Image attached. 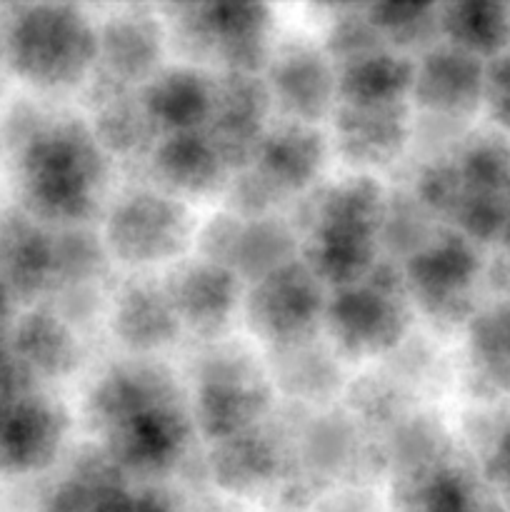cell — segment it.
Here are the masks:
<instances>
[{
	"label": "cell",
	"instance_id": "4",
	"mask_svg": "<svg viewBox=\"0 0 510 512\" xmlns=\"http://www.w3.org/2000/svg\"><path fill=\"white\" fill-rule=\"evenodd\" d=\"M18 78L40 90H68L95 75L98 25L73 5H18L3 30Z\"/></svg>",
	"mask_w": 510,
	"mask_h": 512
},
{
	"label": "cell",
	"instance_id": "28",
	"mask_svg": "<svg viewBox=\"0 0 510 512\" xmlns=\"http://www.w3.org/2000/svg\"><path fill=\"white\" fill-rule=\"evenodd\" d=\"M470 353L490 383L510 390V298L473 315Z\"/></svg>",
	"mask_w": 510,
	"mask_h": 512
},
{
	"label": "cell",
	"instance_id": "24",
	"mask_svg": "<svg viewBox=\"0 0 510 512\" xmlns=\"http://www.w3.org/2000/svg\"><path fill=\"white\" fill-rule=\"evenodd\" d=\"M415 60L393 48L360 55L338 70V100L350 105L408 103Z\"/></svg>",
	"mask_w": 510,
	"mask_h": 512
},
{
	"label": "cell",
	"instance_id": "23",
	"mask_svg": "<svg viewBox=\"0 0 510 512\" xmlns=\"http://www.w3.org/2000/svg\"><path fill=\"white\" fill-rule=\"evenodd\" d=\"M10 355L35 380H58L78 368L80 345L68 320L50 310H33L15 325Z\"/></svg>",
	"mask_w": 510,
	"mask_h": 512
},
{
	"label": "cell",
	"instance_id": "16",
	"mask_svg": "<svg viewBox=\"0 0 510 512\" xmlns=\"http://www.w3.org/2000/svg\"><path fill=\"white\" fill-rule=\"evenodd\" d=\"M163 25L143 10H130L98 25V80L140 90L158 75L163 58Z\"/></svg>",
	"mask_w": 510,
	"mask_h": 512
},
{
	"label": "cell",
	"instance_id": "12",
	"mask_svg": "<svg viewBox=\"0 0 510 512\" xmlns=\"http://www.w3.org/2000/svg\"><path fill=\"white\" fill-rule=\"evenodd\" d=\"M263 80L283 120L315 125L333 115L338 103V68L325 50L305 40H290L273 50Z\"/></svg>",
	"mask_w": 510,
	"mask_h": 512
},
{
	"label": "cell",
	"instance_id": "27",
	"mask_svg": "<svg viewBox=\"0 0 510 512\" xmlns=\"http://www.w3.org/2000/svg\"><path fill=\"white\" fill-rule=\"evenodd\" d=\"M103 98H100V110L95 115L93 133L100 145L113 153H133V150L150 145L153 148L158 133L153 130L150 120L145 118L140 98L135 90L118 88V85L103 83Z\"/></svg>",
	"mask_w": 510,
	"mask_h": 512
},
{
	"label": "cell",
	"instance_id": "17",
	"mask_svg": "<svg viewBox=\"0 0 510 512\" xmlns=\"http://www.w3.org/2000/svg\"><path fill=\"white\" fill-rule=\"evenodd\" d=\"M330 118L335 150L355 168L390 165L408 145L410 103L350 105L338 100Z\"/></svg>",
	"mask_w": 510,
	"mask_h": 512
},
{
	"label": "cell",
	"instance_id": "34",
	"mask_svg": "<svg viewBox=\"0 0 510 512\" xmlns=\"http://www.w3.org/2000/svg\"><path fill=\"white\" fill-rule=\"evenodd\" d=\"M13 308H15V295L10 293V288L5 285V280L0 278V323H5V320L13 315Z\"/></svg>",
	"mask_w": 510,
	"mask_h": 512
},
{
	"label": "cell",
	"instance_id": "1",
	"mask_svg": "<svg viewBox=\"0 0 510 512\" xmlns=\"http://www.w3.org/2000/svg\"><path fill=\"white\" fill-rule=\"evenodd\" d=\"M100 450L123 473H165L183 458L193 433L173 378L160 365L130 360L110 368L88 398Z\"/></svg>",
	"mask_w": 510,
	"mask_h": 512
},
{
	"label": "cell",
	"instance_id": "21",
	"mask_svg": "<svg viewBox=\"0 0 510 512\" xmlns=\"http://www.w3.org/2000/svg\"><path fill=\"white\" fill-rule=\"evenodd\" d=\"M153 168L165 188L183 195H208L230 175L205 130L163 135L153 145Z\"/></svg>",
	"mask_w": 510,
	"mask_h": 512
},
{
	"label": "cell",
	"instance_id": "19",
	"mask_svg": "<svg viewBox=\"0 0 510 512\" xmlns=\"http://www.w3.org/2000/svg\"><path fill=\"white\" fill-rule=\"evenodd\" d=\"M328 158V140L315 125L283 120L268 128L250 170L278 195L298 193L318 180Z\"/></svg>",
	"mask_w": 510,
	"mask_h": 512
},
{
	"label": "cell",
	"instance_id": "18",
	"mask_svg": "<svg viewBox=\"0 0 510 512\" xmlns=\"http://www.w3.org/2000/svg\"><path fill=\"white\" fill-rule=\"evenodd\" d=\"M0 278L15 300L38 298L55 285V235L25 208L0 213Z\"/></svg>",
	"mask_w": 510,
	"mask_h": 512
},
{
	"label": "cell",
	"instance_id": "22",
	"mask_svg": "<svg viewBox=\"0 0 510 512\" xmlns=\"http://www.w3.org/2000/svg\"><path fill=\"white\" fill-rule=\"evenodd\" d=\"M113 335L133 353H155L178 338L180 328L163 285L135 280L113 303Z\"/></svg>",
	"mask_w": 510,
	"mask_h": 512
},
{
	"label": "cell",
	"instance_id": "2",
	"mask_svg": "<svg viewBox=\"0 0 510 512\" xmlns=\"http://www.w3.org/2000/svg\"><path fill=\"white\" fill-rule=\"evenodd\" d=\"M15 173L33 218L75 228L98 210L108 183V153L93 125L78 118H40L18 143Z\"/></svg>",
	"mask_w": 510,
	"mask_h": 512
},
{
	"label": "cell",
	"instance_id": "3",
	"mask_svg": "<svg viewBox=\"0 0 510 512\" xmlns=\"http://www.w3.org/2000/svg\"><path fill=\"white\" fill-rule=\"evenodd\" d=\"M385 215L383 188L370 175L330 185L315 198L303 245L305 265L335 290L365 280L378 265Z\"/></svg>",
	"mask_w": 510,
	"mask_h": 512
},
{
	"label": "cell",
	"instance_id": "11",
	"mask_svg": "<svg viewBox=\"0 0 510 512\" xmlns=\"http://www.w3.org/2000/svg\"><path fill=\"white\" fill-rule=\"evenodd\" d=\"M480 275L475 245L455 230L433 235L408 258L405 290L428 315L460 320L470 313V293Z\"/></svg>",
	"mask_w": 510,
	"mask_h": 512
},
{
	"label": "cell",
	"instance_id": "33",
	"mask_svg": "<svg viewBox=\"0 0 510 512\" xmlns=\"http://www.w3.org/2000/svg\"><path fill=\"white\" fill-rule=\"evenodd\" d=\"M488 470L493 483L498 485L503 498L510 503V428L505 430L498 438V443L493 445V453H490Z\"/></svg>",
	"mask_w": 510,
	"mask_h": 512
},
{
	"label": "cell",
	"instance_id": "8",
	"mask_svg": "<svg viewBox=\"0 0 510 512\" xmlns=\"http://www.w3.org/2000/svg\"><path fill=\"white\" fill-rule=\"evenodd\" d=\"M193 233V218L178 198L135 190L110 210L103 245L110 258L143 268L178 260L193 243Z\"/></svg>",
	"mask_w": 510,
	"mask_h": 512
},
{
	"label": "cell",
	"instance_id": "31",
	"mask_svg": "<svg viewBox=\"0 0 510 512\" xmlns=\"http://www.w3.org/2000/svg\"><path fill=\"white\" fill-rule=\"evenodd\" d=\"M95 240L98 238L78 230V225L55 235V283L78 285L98 275L108 253L105 245Z\"/></svg>",
	"mask_w": 510,
	"mask_h": 512
},
{
	"label": "cell",
	"instance_id": "36",
	"mask_svg": "<svg viewBox=\"0 0 510 512\" xmlns=\"http://www.w3.org/2000/svg\"><path fill=\"white\" fill-rule=\"evenodd\" d=\"M5 360H8V348H5L3 340H0V368H3Z\"/></svg>",
	"mask_w": 510,
	"mask_h": 512
},
{
	"label": "cell",
	"instance_id": "30",
	"mask_svg": "<svg viewBox=\"0 0 510 512\" xmlns=\"http://www.w3.org/2000/svg\"><path fill=\"white\" fill-rule=\"evenodd\" d=\"M365 15L378 30L388 48L400 45H425L433 43V35H440L438 8L435 5H395L380 3L368 5Z\"/></svg>",
	"mask_w": 510,
	"mask_h": 512
},
{
	"label": "cell",
	"instance_id": "25",
	"mask_svg": "<svg viewBox=\"0 0 510 512\" xmlns=\"http://www.w3.org/2000/svg\"><path fill=\"white\" fill-rule=\"evenodd\" d=\"M445 43L480 60L505 53L510 40V10L498 3H450L438 8Z\"/></svg>",
	"mask_w": 510,
	"mask_h": 512
},
{
	"label": "cell",
	"instance_id": "13",
	"mask_svg": "<svg viewBox=\"0 0 510 512\" xmlns=\"http://www.w3.org/2000/svg\"><path fill=\"white\" fill-rule=\"evenodd\" d=\"M268 85L260 75L220 73L215 78L213 113L205 135L213 140L220 158L233 170H248L268 133Z\"/></svg>",
	"mask_w": 510,
	"mask_h": 512
},
{
	"label": "cell",
	"instance_id": "29",
	"mask_svg": "<svg viewBox=\"0 0 510 512\" xmlns=\"http://www.w3.org/2000/svg\"><path fill=\"white\" fill-rule=\"evenodd\" d=\"M418 512H475V493L468 475L445 460L420 465L418 473L405 480Z\"/></svg>",
	"mask_w": 510,
	"mask_h": 512
},
{
	"label": "cell",
	"instance_id": "14",
	"mask_svg": "<svg viewBox=\"0 0 510 512\" xmlns=\"http://www.w3.org/2000/svg\"><path fill=\"white\" fill-rule=\"evenodd\" d=\"M483 75L485 60L448 43L430 45L415 60L410 100L435 118H468L483 105Z\"/></svg>",
	"mask_w": 510,
	"mask_h": 512
},
{
	"label": "cell",
	"instance_id": "6",
	"mask_svg": "<svg viewBox=\"0 0 510 512\" xmlns=\"http://www.w3.org/2000/svg\"><path fill=\"white\" fill-rule=\"evenodd\" d=\"M403 275L375 265L360 283L338 288L325 303V320L335 348L350 358H373L393 350L408 333Z\"/></svg>",
	"mask_w": 510,
	"mask_h": 512
},
{
	"label": "cell",
	"instance_id": "20",
	"mask_svg": "<svg viewBox=\"0 0 510 512\" xmlns=\"http://www.w3.org/2000/svg\"><path fill=\"white\" fill-rule=\"evenodd\" d=\"M213 95L215 78L198 68L158 70V75L138 90L145 118L160 138L205 130L213 113Z\"/></svg>",
	"mask_w": 510,
	"mask_h": 512
},
{
	"label": "cell",
	"instance_id": "5",
	"mask_svg": "<svg viewBox=\"0 0 510 512\" xmlns=\"http://www.w3.org/2000/svg\"><path fill=\"white\" fill-rule=\"evenodd\" d=\"M68 413L38 390V380L8 353L0 368V473L28 475L55 463Z\"/></svg>",
	"mask_w": 510,
	"mask_h": 512
},
{
	"label": "cell",
	"instance_id": "32",
	"mask_svg": "<svg viewBox=\"0 0 510 512\" xmlns=\"http://www.w3.org/2000/svg\"><path fill=\"white\" fill-rule=\"evenodd\" d=\"M483 105L493 123L510 130V53L485 60Z\"/></svg>",
	"mask_w": 510,
	"mask_h": 512
},
{
	"label": "cell",
	"instance_id": "35",
	"mask_svg": "<svg viewBox=\"0 0 510 512\" xmlns=\"http://www.w3.org/2000/svg\"><path fill=\"white\" fill-rule=\"evenodd\" d=\"M500 238H503L505 248H508V253H510V213H508V220H505V228H503V235H500Z\"/></svg>",
	"mask_w": 510,
	"mask_h": 512
},
{
	"label": "cell",
	"instance_id": "26",
	"mask_svg": "<svg viewBox=\"0 0 510 512\" xmlns=\"http://www.w3.org/2000/svg\"><path fill=\"white\" fill-rule=\"evenodd\" d=\"M210 465H213V478L223 488L233 493H248L258 490L260 485H268L278 475L280 453L273 438L255 428L238 438L215 443Z\"/></svg>",
	"mask_w": 510,
	"mask_h": 512
},
{
	"label": "cell",
	"instance_id": "9",
	"mask_svg": "<svg viewBox=\"0 0 510 512\" xmlns=\"http://www.w3.org/2000/svg\"><path fill=\"white\" fill-rule=\"evenodd\" d=\"M323 283L305 260H288L258 278L245 298L250 330L273 348H295L313 340L325 320Z\"/></svg>",
	"mask_w": 510,
	"mask_h": 512
},
{
	"label": "cell",
	"instance_id": "15",
	"mask_svg": "<svg viewBox=\"0 0 510 512\" xmlns=\"http://www.w3.org/2000/svg\"><path fill=\"white\" fill-rule=\"evenodd\" d=\"M180 328L215 335L230 323L240 303V278L208 258L175 268L163 283Z\"/></svg>",
	"mask_w": 510,
	"mask_h": 512
},
{
	"label": "cell",
	"instance_id": "10",
	"mask_svg": "<svg viewBox=\"0 0 510 512\" xmlns=\"http://www.w3.org/2000/svg\"><path fill=\"white\" fill-rule=\"evenodd\" d=\"M180 33L218 60L223 73L260 75L273 55L270 10L265 5H190L180 8Z\"/></svg>",
	"mask_w": 510,
	"mask_h": 512
},
{
	"label": "cell",
	"instance_id": "7",
	"mask_svg": "<svg viewBox=\"0 0 510 512\" xmlns=\"http://www.w3.org/2000/svg\"><path fill=\"white\" fill-rule=\"evenodd\" d=\"M268 375L245 353H215L203 363L193 393V423L213 443L260 428L270 408Z\"/></svg>",
	"mask_w": 510,
	"mask_h": 512
}]
</instances>
